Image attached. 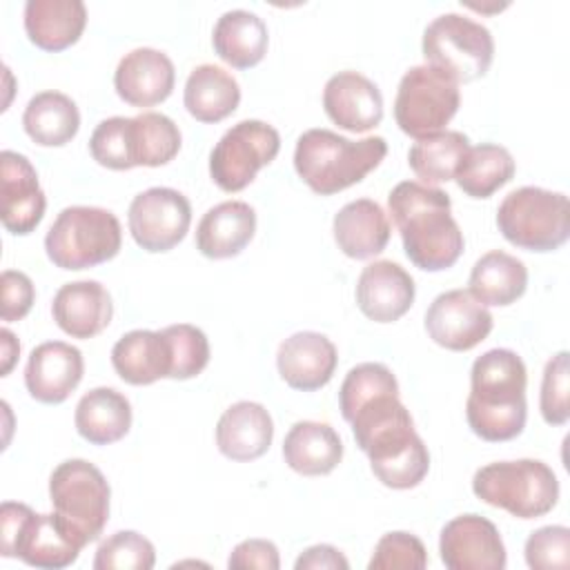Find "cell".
<instances>
[{
    "instance_id": "obj_1",
    "label": "cell",
    "mask_w": 570,
    "mask_h": 570,
    "mask_svg": "<svg viewBox=\"0 0 570 570\" xmlns=\"http://www.w3.org/2000/svg\"><path fill=\"white\" fill-rule=\"evenodd\" d=\"M347 423H352L354 441L367 454L372 472L383 485L410 490L425 479L430 452L399 392H383L361 403Z\"/></svg>"
},
{
    "instance_id": "obj_2",
    "label": "cell",
    "mask_w": 570,
    "mask_h": 570,
    "mask_svg": "<svg viewBox=\"0 0 570 570\" xmlns=\"http://www.w3.org/2000/svg\"><path fill=\"white\" fill-rule=\"evenodd\" d=\"M387 207L401 234L405 256L416 267L441 272L459 261L465 240L452 216V200L443 189L419 180H403L390 191Z\"/></svg>"
},
{
    "instance_id": "obj_3",
    "label": "cell",
    "mask_w": 570,
    "mask_h": 570,
    "mask_svg": "<svg viewBox=\"0 0 570 570\" xmlns=\"http://www.w3.org/2000/svg\"><path fill=\"white\" fill-rule=\"evenodd\" d=\"M525 383V363L517 352L494 347L476 356L470 370V394L465 401L470 430L492 443L519 436L528 416Z\"/></svg>"
},
{
    "instance_id": "obj_4",
    "label": "cell",
    "mask_w": 570,
    "mask_h": 570,
    "mask_svg": "<svg viewBox=\"0 0 570 570\" xmlns=\"http://www.w3.org/2000/svg\"><path fill=\"white\" fill-rule=\"evenodd\" d=\"M387 154L383 136L350 140L332 129L314 127L298 136L294 147V169L303 183L321 194L332 196L361 183Z\"/></svg>"
},
{
    "instance_id": "obj_5",
    "label": "cell",
    "mask_w": 570,
    "mask_h": 570,
    "mask_svg": "<svg viewBox=\"0 0 570 570\" xmlns=\"http://www.w3.org/2000/svg\"><path fill=\"white\" fill-rule=\"evenodd\" d=\"M89 151L98 165L116 171L160 167L180 151V129L158 111H142L134 118L111 116L96 125Z\"/></svg>"
},
{
    "instance_id": "obj_6",
    "label": "cell",
    "mask_w": 570,
    "mask_h": 570,
    "mask_svg": "<svg viewBox=\"0 0 570 570\" xmlns=\"http://www.w3.org/2000/svg\"><path fill=\"white\" fill-rule=\"evenodd\" d=\"M472 492L517 519H537L557 505L559 481L552 468L539 459L494 461L474 472Z\"/></svg>"
},
{
    "instance_id": "obj_7",
    "label": "cell",
    "mask_w": 570,
    "mask_h": 570,
    "mask_svg": "<svg viewBox=\"0 0 570 570\" xmlns=\"http://www.w3.org/2000/svg\"><path fill=\"white\" fill-rule=\"evenodd\" d=\"M109 497L105 474L85 459H67L49 476L53 514L80 548L102 534L109 521Z\"/></svg>"
},
{
    "instance_id": "obj_8",
    "label": "cell",
    "mask_w": 570,
    "mask_h": 570,
    "mask_svg": "<svg viewBox=\"0 0 570 570\" xmlns=\"http://www.w3.org/2000/svg\"><path fill=\"white\" fill-rule=\"evenodd\" d=\"M122 245L114 212L91 205L65 207L45 236V252L60 269H87L111 261Z\"/></svg>"
},
{
    "instance_id": "obj_9",
    "label": "cell",
    "mask_w": 570,
    "mask_h": 570,
    "mask_svg": "<svg viewBox=\"0 0 570 570\" xmlns=\"http://www.w3.org/2000/svg\"><path fill=\"white\" fill-rule=\"evenodd\" d=\"M497 227L508 243L521 249H559L570 236L568 196L534 185L512 189L497 209Z\"/></svg>"
},
{
    "instance_id": "obj_10",
    "label": "cell",
    "mask_w": 570,
    "mask_h": 570,
    "mask_svg": "<svg viewBox=\"0 0 570 570\" xmlns=\"http://www.w3.org/2000/svg\"><path fill=\"white\" fill-rule=\"evenodd\" d=\"M421 49L425 65H432L456 82L485 76L494 58V40L485 24L463 13H441L423 31Z\"/></svg>"
},
{
    "instance_id": "obj_11",
    "label": "cell",
    "mask_w": 570,
    "mask_h": 570,
    "mask_svg": "<svg viewBox=\"0 0 570 570\" xmlns=\"http://www.w3.org/2000/svg\"><path fill=\"white\" fill-rule=\"evenodd\" d=\"M0 534L2 557H18L33 568H67L82 550L56 514H38L16 501L0 505Z\"/></svg>"
},
{
    "instance_id": "obj_12",
    "label": "cell",
    "mask_w": 570,
    "mask_h": 570,
    "mask_svg": "<svg viewBox=\"0 0 570 570\" xmlns=\"http://www.w3.org/2000/svg\"><path fill=\"white\" fill-rule=\"evenodd\" d=\"M459 105V82L452 76L432 65H416L399 82L394 118L403 134L419 140L443 131Z\"/></svg>"
},
{
    "instance_id": "obj_13",
    "label": "cell",
    "mask_w": 570,
    "mask_h": 570,
    "mask_svg": "<svg viewBox=\"0 0 570 570\" xmlns=\"http://www.w3.org/2000/svg\"><path fill=\"white\" fill-rule=\"evenodd\" d=\"M281 149L278 131L263 120L232 125L209 154V176L223 191L245 189Z\"/></svg>"
},
{
    "instance_id": "obj_14",
    "label": "cell",
    "mask_w": 570,
    "mask_h": 570,
    "mask_svg": "<svg viewBox=\"0 0 570 570\" xmlns=\"http://www.w3.org/2000/svg\"><path fill=\"white\" fill-rule=\"evenodd\" d=\"M189 223L191 205L178 189L149 187L129 203L127 225L145 252H169L185 238Z\"/></svg>"
},
{
    "instance_id": "obj_15",
    "label": "cell",
    "mask_w": 570,
    "mask_h": 570,
    "mask_svg": "<svg viewBox=\"0 0 570 570\" xmlns=\"http://www.w3.org/2000/svg\"><path fill=\"white\" fill-rule=\"evenodd\" d=\"M492 314L468 289L441 292L425 312L428 336L452 352L476 347L492 332Z\"/></svg>"
},
{
    "instance_id": "obj_16",
    "label": "cell",
    "mask_w": 570,
    "mask_h": 570,
    "mask_svg": "<svg viewBox=\"0 0 570 570\" xmlns=\"http://www.w3.org/2000/svg\"><path fill=\"white\" fill-rule=\"evenodd\" d=\"M439 552L450 570H503L508 561L497 525L481 514L448 521L439 537Z\"/></svg>"
},
{
    "instance_id": "obj_17",
    "label": "cell",
    "mask_w": 570,
    "mask_h": 570,
    "mask_svg": "<svg viewBox=\"0 0 570 570\" xmlns=\"http://www.w3.org/2000/svg\"><path fill=\"white\" fill-rule=\"evenodd\" d=\"M47 198L27 156L4 149L0 154V218L7 232L31 234L45 216Z\"/></svg>"
},
{
    "instance_id": "obj_18",
    "label": "cell",
    "mask_w": 570,
    "mask_h": 570,
    "mask_svg": "<svg viewBox=\"0 0 570 570\" xmlns=\"http://www.w3.org/2000/svg\"><path fill=\"white\" fill-rule=\"evenodd\" d=\"M323 109L341 129L363 134L383 120V96L367 76L345 69L325 82Z\"/></svg>"
},
{
    "instance_id": "obj_19",
    "label": "cell",
    "mask_w": 570,
    "mask_h": 570,
    "mask_svg": "<svg viewBox=\"0 0 570 570\" xmlns=\"http://www.w3.org/2000/svg\"><path fill=\"white\" fill-rule=\"evenodd\" d=\"M82 352L65 341H47L31 350L24 367L27 392L40 403H62L82 381Z\"/></svg>"
},
{
    "instance_id": "obj_20",
    "label": "cell",
    "mask_w": 570,
    "mask_h": 570,
    "mask_svg": "<svg viewBox=\"0 0 570 570\" xmlns=\"http://www.w3.org/2000/svg\"><path fill=\"white\" fill-rule=\"evenodd\" d=\"M176 82L171 58L154 47H136L118 60L116 94L134 107H151L169 98Z\"/></svg>"
},
{
    "instance_id": "obj_21",
    "label": "cell",
    "mask_w": 570,
    "mask_h": 570,
    "mask_svg": "<svg viewBox=\"0 0 570 570\" xmlns=\"http://www.w3.org/2000/svg\"><path fill=\"white\" fill-rule=\"evenodd\" d=\"M336 345L321 332L303 330L287 336L276 352V367L281 379L303 392L327 385L336 372Z\"/></svg>"
},
{
    "instance_id": "obj_22",
    "label": "cell",
    "mask_w": 570,
    "mask_h": 570,
    "mask_svg": "<svg viewBox=\"0 0 570 570\" xmlns=\"http://www.w3.org/2000/svg\"><path fill=\"white\" fill-rule=\"evenodd\" d=\"M414 278L394 261H374L356 281V305L376 323L399 321L414 303Z\"/></svg>"
},
{
    "instance_id": "obj_23",
    "label": "cell",
    "mask_w": 570,
    "mask_h": 570,
    "mask_svg": "<svg viewBox=\"0 0 570 570\" xmlns=\"http://www.w3.org/2000/svg\"><path fill=\"white\" fill-rule=\"evenodd\" d=\"M56 325L71 338H91L100 334L114 316L109 292L98 281L65 283L51 303Z\"/></svg>"
},
{
    "instance_id": "obj_24",
    "label": "cell",
    "mask_w": 570,
    "mask_h": 570,
    "mask_svg": "<svg viewBox=\"0 0 570 570\" xmlns=\"http://www.w3.org/2000/svg\"><path fill=\"white\" fill-rule=\"evenodd\" d=\"M274 439V421L265 405L238 401L229 405L216 423V445L232 461H254L263 456Z\"/></svg>"
},
{
    "instance_id": "obj_25",
    "label": "cell",
    "mask_w": 570,
    "mask_h": 570,
    "mask_svg": "<svg viewBox=\"0 0 570 570\" xmlns=\"http://www.w3.org/2000/svg\"><path fill=\"white\" fill-rule=\"evenodd\" d=\"M256 232V212L245 200H223L209 207L196 227V247L207 258L238 256Z\"/></svg>"
},
{
    "instance_id": "obj_26",
    "label": "cell",
    "mask_w": 570,
    "mask_h": 570,
    "mask_svg": "<svg viewBox=\"0 0 570 570\" xmlns=\"http://www.w3.org/2000/svg\"><path fill=\"white\" fill-rule=\"evenodd\" d=\"M338 249L356 261L381 254L390 240V218L372 198H356L343 205L332 223Z\"/></svg>"
},
{
    "instance_id": "obj_27",
    "label": "cell",
    "mask_w": 570,
    "mask_h": 570,
    "mask_svg": "<svg viewBox=\"0 0 570 570\" xmlns=\"http://www.w3.org/2000/svg\"><path fill=\"white\" fill-rule=\"evenodd\" d=\"M87 24L82 0H27L24 31L45 51H62L78 42Z\"/></svg>"
},
{
    "instance_id": "obj_28",
    "label": "cell",
    "mask_w": 570,
    "mask_h": 570,
    "mask_svg": "<svg viewBox=\"0 0 570 570\" xmlns=\"http://www.w3.org/2000/svg\"><path fill=\"white\" fill-rule=\"evenodd\" d=\"M111 365L116 374L131 385H149L169 379L171 358L163 330H131L111 347Z\"/></svg>"
},
{
    "instance_id": "obj_29",
    "label": "cell",
    "mask_w": 570,
    "mask_h": 570,
    "mask_svg": "<svg viewBox=\"0 0 570 570\" xmlns=\"http://www.w3.org/2000/svg\"><path fill=\"white\" fill-rule=\"evenodd\" d=\"M283 459L303 476H323L341 463L343 441L330 423L296 421L285 434Z\"/></svg>"
},
{
    "instance_id": "obj_30",
    "label": "cell",
    "mask_w": 570,
    "mask_h": 570,
    "mask_svg": "<svg viewBox=\"0 0 570 570\" xmlns=\"http://www.w3.org/2000/svg\"><path fill=\"white\" fill-rule=\"evenodd\" d=\"M73 423L78 434L94 445L116 443L131 428V403L114 387H94L80 396Z\"/></svg>"
},
{
    "instance_id": "obj_31",
    "label": "cell",
    "mask_w": 570,
    "mask_h": 570,
    "mask_svg": "<svg viewBox=\"0 0 570 570\" xmlns=\"http://www.w3.org/2000/svg\"><path fill=\"white\" fill-rule=\"evenodd\" d=\"M267 24L254 11L229 9L225 11L212 31V45L220 60L236 69L254 67L267 51Z\"/></svg>"
},
{
    "instance_id": "obj_32",
    "label": "cell",
    "mask_w": 570,
    "mask_h": 570,
    "mask_svg": "<svg viewBox=\"0 0 570 570\" xmlns=\"http://www.w3.org/2000/svg\"><path fill=\"white\" fill-rule=\"evenodd\" d=\"M183 102L196 120L220 122L236 111L240 102V87L229 71L205 62L189 71Z\"/></svg>"
},
{
    "instance_id": "obj_33",
    "label": "cell",
    "mask_w": 570,
    "mask_h": 570,
    "mask_svg": "<svg viewBox=\"0 0 570 570\" xmlns=\"http://www.w3.org/2000/svg\"><path fill=\"white\" fill-rule=\"evenodd\" d=\"M468 285V292L485 307H503L523 296L528 287V267L521 258L503 249H492L472 265Z\"/></svg>"
},
{
    "instance_id": "obj_34",
    "label": "cell",
    "mask_w": 570,
    "mask_h": 570,
    "mask_svg": "<svg viewBox=\"0 0 570 570\" xmlns=\"http://www.w3.org/2000/svg\"><path fill=\"white\" fill-rule=\"evenodd\" d=\"M22 127L36 145L62 147L80 129V111L67 94L40 91L27 102Z\"/></svg>"
},
{
    "instance_id": "obj_35",
    "label": "cell",
    "mask_w": 570,
    "mask_h": 570,
    "mask_svg": "<svg viewBox=\"0 0 570 570\" xmlns=\"http://www.w3.org/2000/svg\"><path fill=\"white\" fill-rule=\"evenodd\" d=\"M512 154L494 142H481L468 147L463 154L454 180L472 198H490L499 187L512 180L514 176Z\"/></svg>"
},
{
    "instance_id": "obj_36",
    "label": "cell",
    "mask_w": 570,
    "mask_h": 570,
    "mask_svg": "<svg viewBox=\"0 0 570 570\" xmlns=\"http://www.w3.org/2000/svg\"><path fill=\"white\" fill-rule=\"evenodd\" d=\"M470 147V138L463 131L445 129L425 138H419L410 151L407 163L412 171L425 185H439L454 178L463 154Z\"/></svg>"
},
{
    "instance_id": "obj_37",
    "label": "cell",
    "mask_w": 570,
    "mask_h": 570,
    "mask_svg": "<svg viewBox=\"0 0 570 570\" xmlns=\"http://www.w3.org/2000/svg\"><path fill=\"white\" fill-rule=\"evenodd\" d=\"M169 345L171 370L169 379L185 381L198 376L209 363V341L205 332L191 323H176L163 327Z\"/></svg>"
},
{
    "instance_id": "obj_38",
    "label": "cell",
    "mask_w": 570,
    "mask_h": 570,
    "mask_svg": "<svg viewBox=\"0 0 570 570\" xmlns=\"http://www.w3.org/2000/svg\"><path fill=\"white\" fill-rule=\"evenodd\" d=\"M154 563V543L134 530L114 532L98 546L94 557L96 570H151Z\"/></svg>"
},
{
    "instance_id": "obj_39",
    "label": "cell",
    "mask_w": 570,
    "mask_h": 570,
    "mask_svg": "<svg viewBox=\"0 0 570 570\" xmlns=\"http://www.w3.org/2000/svg\"><path fill=\"white\" fill-rule=\"evenodd\" d=\"M383 392H399V381L387 365L372 363V361L354 365L345 374L338 390V405H341L343 419L347 421L361 403Z\"/></svg>"
},
{
    "instance_id": "obj_40",
    "label": "cell",
    "mask_w": 570,
    "mask_h": 570,
    "mask_svg": "<svg viewBox=\"0 0 570 570\" xmlns=\"http://www.w3.org/2000/svg\"><path fill=\"white\" fill-rule=\"evenodd\" d=\"M568 392H570V365H568V352L561 350L552 358H548L543 367L539 407L546 423L563 425L568 421L570 416Z\"/></svg>"
},
{
    "instance_id": "obj_41",
    "label": "cell",
    "mask_w": 570,
    "mask_h": 570,
    "mask_svg": "<svg viewBox=\"0 0 570 570\" xmlns=\"http://www.w3.org/2000/svg\"><path fill=\"white\" fill-rule=\"evenodd\" d=\"M428 566V550L423 541L410 532H385L367 563L370 570H423Z\"/></svg>"
},
{
    "instance_id": "obj_42",
    "label": "cell",
    "mask_w": 570,
    "mask_h": 570,
    "mask_svg": "<svg viewBox=\"0 0 570 570\" xmlns=\"http://www.w3.org/2000/svg\"><path fill=\"white\" fill-rule=\"evenodd\" d=\"M525 563L532 570H566L570 566V530L543 525L525 539Z\"/></svg>"
},
{
    "instance_id": "obj_43",
    "label": "cell",
    "mask_w": 570,
    "mask_h": 570,
    "mask_svg": "<svg viewBox=\"0 0 570 570\" xmlns=\"http://www.w3.org/2000/svg\"><path fill=\"white\" fill-rule=\"evenodd\" d=\"M36 298L31 278L18 269L2 272V321H20L29 314Z\"/></svg>"
},
{
    "instance_id": "obj_44",
    "label": "cell",
    "mask_w": 570,
    "mask_h": 570,
    "mask_svg": "<svg viewBox=\"0 0 570 570\" xmlns=\"http://www.w3.org/2000/svg\"><path fill=\"white\" fill-rule=\"evenodd\" d=\"M227 566L232 570H243V568L278 570L281 568L278 548L267 539H245L232 550Z\"/></svg>"
},
{
    "instance_id": "obj_45",
    "label": "cell",
    "mask_w": 570,
    "mask_h": 570,
    "mask_svg": "<svg viewBox=\"0 0 570 570\" xmlns=\"http://www.w3.org/2000/svg\"><path fill=\"white\" fill-rule=\"evenodd\" d=\"M296 570H347L350 561L341 554L338 548L330 543H318L307 548L294 563Z\"/></svg>"
},
{
    "instance_id": "obj_46",
    "label": "cell",
    "mask_w": 570,
    "mask_h": 570,
    "mask_svg": "<svg viewBox=\"0 0 570 570\" xmlns=\"http://www.w3.org/2000/svg\"><path fill=\"white\" fill-rule=\"evenodd\" d=\"M0 345H2V376H7L9 370L13 367L18 354H20V343H18V338L13 336L11 330L2 327V330H0Z\"/></svg>"
}]
</instances>
